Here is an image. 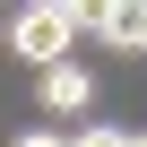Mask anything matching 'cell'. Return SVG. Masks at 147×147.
<instances>
[{
	"label": "cell",
	"instance_id": "cell-1",
	"mask_svg": "<svg viewBox=\"0 0 147 147\" xmlns=\"http://www.w3.org/2000/svg\"><path fill=\"white\" fill-rule=\"evenodd\" d=\"M78 0H35V9H18V26H9V52L18 61H35V69H61L69 61V43H78Z\"/></svg>",
	"mask_w": 147,
	"mask_h": 147
},
{
	"label": "cell",
	"instance_id": "cell-2",
	"mask_svg": "<svg viewBox=\"0 0 147 147\" xmlns=\"http://www.w3.org/2000/svg\"><path fill=\"white\" fill-rule=\"evenodd\" d=\"M78 18H87L104 43H121V52H147V0H78Z\"/></svg>",
	"mask_w": 147,
	"mask_h": 147
},
{
	"label": "cell",
	"instance_id": "cell-3",
	"mask_svg": "<svg viewBox=\"0 0 147 147\" xmlns=\"http://www.w3.org/2000/svg\"><path fill=\"white\" fill-rule=\"evenodd\" d=\"M87 95H95V78H87L78 61H61V69H43V104H52V113H78Z\"/></svg>",
	"mask_w": 147,
	"mask_h": 147
},
{
	"label": "cell",
	"instance_id": "cell-4",
	"mask_svg": "<svg viewBox=\"0 0 147 147\" xmlns=\"http://www.w3.org/2000/svg\"><path fill=\"white\" fill-rule=\"evenodd\" d=\"M69 147H130V130H113V121H95L87 138H69Z\"/></svg>",
	"mask_w": 147,
	"mask_h": 147
},
{
	"label": "cell",
	"instance_id": "cell-5",
	"mask_svg": "<svg viewBox=\"0 0 147 147\" xmlns=\"http://www.w3.org/2000/svg\"><path fill=\"white\" fill-rule=\"evenodd\" d=\"M18 147H69V138H61V130H26Z\"/></svg>",
	"mask_w": 147,
	"mask_h": 147
},
{
	"label": "cell",
	"instance_id": "cell-6",
	"mask_svg": "<svg viewBox=\"0 0 147 147\" xmlns=\"http://www.w3.org/2000/svg\"><path fill=\"white\" fill-rule=\"evenodd\" d=\"M130 147H147V130H130Z\"/></svg>",
	"mask_w": 147,
	"mask_h": 147
}]
</instances>
